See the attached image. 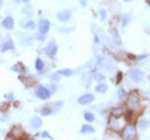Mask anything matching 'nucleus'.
Listing matches in <instances>:
<instances>
[{"label": "nucleus", "mask_w": 150, "mask_h": 140, "mask_svg": "<svg viewBox=\"0 0 150 140\" xmlns=\"http://www.w3.org/2000/svg\"><path fill=\"white\" fill-rule=\"evenodd\" d=\"M140 101H142V98L138 93H130L128 95V99H126V109L135 113V110L140 108Z\"/></svg>", "instance_id": "obj_1"}, {"label": "nucleus", "mask_w": 150, "mask_h": 140, "mask_svg": "<svg viewBox=\"0 0 150 140\" xmlns=\"http://www.w3.org/2000/svg\"><path fill=\"white\" fill-rule=\"evenodd\" d=\"M25 65L24 64H23V63H20V62H19V63H16L15 65H13V66H11V70H13V71H16V73H25Z\"/></svg>", "instance_id": "obj_15"}, {"label": "nucleus", "mask_w": 150, "mask_h": 140, "mask_svg": "<svg viewBox=\"0 0 150 140\" xmlns=\"http://www.w3.org/2000/svg\"><path fill=\"white\" fill-rule=\"evenodd\" d=\"M44 66H45V63L43 62V59L36 58L35 59V69H36V71H41V70L44 69Z\"/></svg>", "instance_id": "obj_17"}, {"label": "nucleus", "mask_w": 150, "mask_h": 140, "mask_svg": "<svg viewBox=\"0 0 150 140\" xmlns=\"http://www.w3.org/2000/svg\"><path fill=\"white\" fill-rule=\"evenodd\" d=\"M121 80H123V74H121V73H118V75H116V83H120Z\"/></svg>", "instance_id": "obj_32"}, {"label": "nucleus", "mask_w": 150, "mask_h": 140, "mask_svg": "<svg viewBox=\"0 0 150 140\" xmlns=\"http://www.w3.org/2000/svg\"><path fill=\"white\" fill-rule=\"evenodd\" d=\"M43 125V119H40L39 116H34L33 119H30V127L33 129H39Z\"/></svg>", "instance_id": "obj_14"}, {"label": "nucleus", "mask_w": 150, "mask_h": 140, "mask_svg": "<svg viewBox=\"0 0 150 140\" xmlns=\"http://www.w3.org/2000/svg\"><path fill=\"white\" fill-rule=\"evenodd\" d=\"M14 49H15V45H14L13 40H10V39L5 40L1 45H0V50H1V53H5V51H10V50H14Z\"/></svg>", "instance_id": "obj_10"}, {"label": "nucleus", "mask_w": 150, "mask_h": 140, "mask_svg": "<svg viewBox=\"0 0 150 140\" xmlns=\"http://www.w3.org/2000/svg\"><path fill=\"white\" fill-rule=\"evenodd\" d=\"M56 74H58V75H64V76H71L73 71L70 69H63V70H58Z\"/></svg>", "instance_id": "obj_20"}, {"label": "nucleus", "mask_w": 150, "mask_h": 140, "mask_svg": "<svg viewBox=\"0 0 150 140\" xmlns=\"http://www.w3.org/2000/svg\"><path fill=\"white\" fill-rule=\"evenodd\" d=\"M94 132H95V129H94L91 125H83L81 130H80L81 134H89V133H94Z\"/></svg>", "instance_id": "obj_18"}, {"label": "nucleus", "mask_w": 150, "mask_h": 140, "mask_svg": "<svg viewBox=\"0 0 150 140\" xmlns=\"http://www.w3.org/2000/svg\"><path fill=\"white\" fill-rule=\"evenodd\" d=\"M112 38H114V41L118 45H121V40H120V36L118 34V31H114V34H112Z\"/></svg>", "instance_id": "obj_27"}, {"label": "nucleus", "mask_w": 150, "mask_h": 140, "mask_svg": "<svg viewBox=\"0 0 150 140\" xmlns=\"http://www.w3.org/2000/svg\"><path fill=\"white\" fill-rule=\"evenodd\" d=\"M125 96H126V91L124 88H120V89L118 90V98L119 99H125Z\"/></svg>", "instance_id": "obj_26"}, {"label": "nucleus", "mask_w": 150, "mask_h": 140, "mask_svg": "<svg viewBox=\"0 0 150 140\" xmlns=\"http://www.w3.org/2000/svg\"><path fill=\"white\" fill-rule=\"evenodd\" d=\"M94 99H95V96L93 94H84L78 99V103L80 105H88V104H90V103H93Z\"/></svg>", "instance_id": "obj_9"}, {"label": "nucleus", "mask_w": 150, "mask_h": 140, "mask_svg": "<svg viewBox=\"0 0 150 140\" xmlns=\"http://www.w3.org/2000/svg\"><path fill=\"white\" fill-rule=\"evenodd\" d=\"M80 4H81V6H85L86 5V0H80Z\"/></svg>", "instance_id": "obj_37"}, {"label": "nucleus", "mask_w": 150, "mask_h": 140, "mask_svg": "<svg viewBox=\"0 0 150 140\" xmlns=\"http://www.w3.org/2000/svg\"><path fill=\"white\" fill-rule=\"evenodd\" d=\"M70 18H71V11L70 10H62V11H58V14H56V19L62 23L70 20Z\"/></svg>", "instance_id": "obj_8"}, {"label": "nucleus", "mask_w": 150, "mask_h": 140, "mask_svg": "<svg viewBox=\"0 0 150 140\" xmlns=\"http://www.w3.org/2000/svg\"><path fill=\"white\" fill-rule=\"evenodd\" d=\"M126 113V106H118V108L112 109V115H116V116H121Z\"/></svg>", "instance_id": "obj_16"}, {"label": "nucleus", "mask_w": 150, "mask_h": 140, "mask_svg": "<svg viewBox=\"0 0 150 140\" xmlns=\"http://www.w3.org/2000/svg\"><path fill=\"white\" fill-rule=\"evenodd\" d=\"M130 23V14H124L123 15V20H121V26L125 28Z\"/></svg>", "instance_id": "obj_24"}, {"label": "nucleus", "mask_w": 150, "mask_h": 140, "mask_svg": "<svg viewBox=\"0 0 150 140\" xmlns=\"http://www.w3.org/2000/svg\"><path fill=\"white\" fill-rule=\"evenodd\" d=\"M35 95L41 100H48L49 98L51 96V91L48 89V86H43L39 85L35 89Z\"/></svg>", "instance_id": "obj_4"}, {"label": "nucleus", "mask_w": 150, "mask_h": 140, "mask_svg": "<svg viewBox=\"0 0 150 140\" xmlns=\"http://www.w3.org/2000/svg\"><path fill=\"white\" fill-rule=\"evenodd\" d=\"M129 78L134 83H142L144 80V73L139 69H130L129 70Z\"/></svg>", "instance_id": "obj_6"}, {"label": "nucleus", "mask_w": 150, "mask_h": 140, "mask_svg": "<svg viewBox=\"0 0 150 140\" xmlns=\"http://www.w3.org/2000/svg\"><path fill=\"white\" fill-rule=\"evenodd\" d=\"M125 127V120L121 119L120 116H116V115H111L110 119H109V128L115 130V132H120L123 130V128Z\"/></svg>", "instance_id": "obj_2"}, {"label": "nucleus", "mask_w": 150, "mask_h": 140, "mask_svg": "<svg viewBox=\"0 0 150 140\" xmlns=\"http://www.w3.org/2000/svg\"><path fill=\"white\" fill-rule=\"evenodd\" d=\"M148 3H149V4H150V0H148Z\"/></svg>", "instance_id": "obj_43"}, {"label": "nucleus", "mask_w": 150, "mask_h": 140, "mask_svg": "<svg viewBox=\"0 0 150 140\" xmlns=\"http://www.w3.org/2000/svg\"><path fill=\"white\" fill-rule=\"evenodd\" d=\"M5 98H10L9 100H13V99H14V95H13V94H6V95H5Z\"/></svg>", "instance_id": "obj_35"}, {"label": "nucleus", "mask_w": 150, "mask_h": 140, "mask_svg": "<svg viewBox=\"0 0 150 140\" xmlns=\"http://www.w3.org/2000/svg\"><path fill=\"white\" fill-rule=\"evenodd\" d=\"M51 113H53V109H51L50 106H46V108H43V110H41V115H43V116L50 115Z\"/></svg>", "instance_id": "obj_25"}, {"label": "nucleus", "mask_w": 150, "mask_h": 140, "mask_svg": "<svg viewBox=\"0 0 150 140\" xmlns=\"http://www.w3.org/2000/svg\"><path fill=\"white\" fill-rule=\"evenodd\" d=\"M3 5H4V0H0V9L3 8Z\"/></svg>", "instance_id": "obj_39"}, {"label": "nucleus", "mask_w": 150, "mask_h": 140, "mask_svg": "<svg viewBox=\"0 0 150 140\" xmlns=\"http://www.w3.org/2000/svg\"><path fill=\"white\" fill-rule=\"evenodd\" d=\"M45 53L49 55V57H55L56 53H58V45L55 43H50L45 46Z\"/></svg>", "instance_id": "obj_11"}, {"label": "nucleus", "mask_w": 150, "mask_h": 140, "mask_svg": "<svg viewBox=\"0 0 150 140\" xmlns=\"http://www.w3.org/2000/svg\"><path fill=\"white\" fill-rule=\"evenodd\" d=\"M1 26L4 28V29H6V30H13L14 29V19H13V16L4 18V20L1 21Z\"/></svg>", "instance_id": "obj_12"}, {"label": "nucleus", "mask_w": 150, "mask_h": 140, "mask_svg": "<svg viewBox=\"0 0 150 140\" xmlns=\"http://www.w3.org/2000/svg\"><path fill=\"white\" fill-rule=\"evenodd\" d=\"M124 1H133V0H124Z\"/></svg>", "instance_id": "obj_42"}, {"label": "nucleus", "mask_w": 150, "mask_h": 140, "mask_svg": "<svg viewBox=\"0 0 150 140\" xmlns=\"http://www.w3.org/2000/svg\"><path fill=\"white\" fill-rule=\"evenodd\" d=\"M38 28H39V33H43V34H48L50 30V21L48 19H41L38 24Z\"/></svg>", "instance_id": "obj_7"}, {"label": "nucleus", "mask_w": 150, "mask_h": 140, "mask_svg": "<svg viewBox=\"0 0 150 140\" xmlns=\"http://www.w3.org/2000/svg\"><path fill=\"white\" fill-rule=\"evenodd\" d=\"M144 58H146V55H140V57L137 58V60H143Z\"/></svg>", "instance_id": "obj_36"}, {"label": "nucleus", "mask_w": 150, "mask_h": 140, "mask_svg": "<svg viewBox=\"0 0 150 140\" xmlns=\"http://www.w3.org/2000/svg\"><path fill=\"white\" fill-rule=\"evenodd\" d=\"M45 35H46V34L39 33V34H36V35H35V39H38L39 41H44V40H45Z\"/></svg>", "instance_id": "obj_28"}, {"label": "nucleus", "mask_w": 150, "mask_h": 140, "mask_svg": "<svg viewBox=\"0 0 150 140\" xmlns=\"http://www.w3.org/2000/svg\"><path fill=\"white\" fill-rule=\"evenodd\" d=\"M149 125H150V120L149 119H142L140 120V123H139V128L142 130H145Z\"/></svg>", "instance_id": "obj_21"}, {"label": "nucleus", "mask_w": 150, "mask_h": 140, "mask_svg": "<svg viewBox=\"0 0 150 140\" xmlns=\"http://www.w3.org/2000/svg\"><path fill=\"white\" fill-rule=\"evenodd\" d=\"M6 138L8 139H11V138H14V139H23V138H26V134L21 128L13 127L10 132L6 134Z\"/></svg>", "instance_id": "obj_5"}, {"label": "nucleus", "mask_w": 150, "mask_h": 140, "mask_svg": "<svg viewBox=\"0 0 150 140\" xmlns=\"http://www.w3.org/2000/svg\"><path fill=\"white\" fill-rule=\"evenodd\" d=\"M23 3H25V4H29V3H30V0H23Z\"/></svg>", "instance_id": "obj_40"}, {"label": "nucleus", "mask_w": 150, "mask_h": 140, "mask_svg": "<svg viewBox=\"0 0 150 140\" xmlns=\"http://www.w3.org/2000/svg\"><path fill=\"white\" fill-rule=\"evenodd\" d=\"M94 41H95V43H99V39H98V36H96V35L94 36Z\"/></svg>", "instance_id": "obj_38"}, {"label": "nucleus", "mask_w": 150, "mask_h": 140, "mask_svg": "<svg viewBox=\"0 0 150 140\" xmlns=\"http://www.w3.org/2000/svg\"><path fill=\"white\" fill-rule=\"evenodd\" d=\"M15 3H23V0H14Z\"/></svg>", "instance_id": "obj_41"}, {"label": "nucleus", "mask_w": 150, "mask_h": 140, "mask_svg": "<svg viewBox=\"0 0 150 140\" xmlns=\"http://www.w3.org/2000/svg\"><path fill=\"white\" fill-rule=\"evenodd\" d=\"M121 135H123L124 139H134L137 136V127H135V124H128L125 125L121 130Z\"/></svg>", "instance_id": "obj_3"}, {"label": "nucleus", "mask_w": 150, "mask_h": 140, "mask_svg": "<svg viewBox=\"0 0 150 140\" xmlns=\"http://www.w3.org/2000/svg\"><path fill=\"white\" fill-rule=\"evenodd\" d=\"M126 57H128L130 60H135V59H137V57H135V55H131V54H128Z\"/></svg>", "instance_id": "obj_34"}, {"label": "nucleus", "mask_w": 150, "mask_h": 140, "mask_svg": "<svg viewBox=\"0 0 150 140\" xmlns=\"http://www.w3.org/2000/svg\"><path fill=\"white\" fill-rule=\"evenodd\" d=\"M1 121H6V120H9V115L8 114H3L1 115V119H0Z\"/></svg>", "instance_id": "obj_33"}, {"label": "nucleus", "mask_w": 150, "mask_h": 140, "mask_svg": "<svg viewBox=\"0 0 150 140\" xmlns=\"http://www.w3.org/2000/svg\"><path fill=\"white\" fill-rule=\"evenodd\" d=\"M84 119L89 121V123H91V121L95 120V116H94V114L90 113V111H85V113H84Z\"/></svg>", "instance_id": "obj_23"}, {"label": "nucleus", "mask_w": 150, "mask_h": 140, "mask_svg": "<svg viewBox=\"0 0 150 140\" xmlns=\"http://www.w3.org/2000/svg\"><path fill=\"white\" fill-rule=\"evenodd\" d=\"M23 28H24V29H28V30H34L35 29V23L29 20V21H26V23L23 24Z\"/></svg>", "instance_id": "obj_22"}, {"label": "nucleus", "mask_w": 150, "mask_h": 140, "mask_svg": "<svg viewBox=\"0 0 150 140\" xmlns=\"http://www.w3.org/2000/svg\"><path fill=\"white\" fill-rule=\"evenodd\" d=\"M94 79H95L96 81H103V80H104V76H103L101 74H95V76H94Z\"/></svg>", "instance_id": "obj_30"}, {"label": "nucleus", "mask_w": 150, "mask_h": 140, "mask_svg": "<svg viewBox=\"0 0 150 140\" xmlns=\"http://www.w3.org/2000/svg\"><path fill=\"white\" fill-rule=\"evenodd\" d=\"M41 136H43V138H48V139H53V138H51V135L48 132H43V133H41Z\"/></svg>", "instance_id": "obj_31"}, {"label": "nucleus", "mask_w": 150, "mask_h": 140, "mask_svg": "<svg viewBox=\"0 0 150 140\" xmlns=\"http://www.w3.org/2000/svg\"><path fill=\"white\" fill-rule=\"evenodd\" d=\"M19 80H20L21 83H24V85L28 86V88H30V86H33V85H35V83H36V79L31 78V76L25 78V76L20 75V76H19Z\"/></svg>", "instance_id": "obj_13"}, {"label": "nucleus", "mask_w": 150, "mask_h": 140, "mask_svg": "<svg viewBox=\"0 0 150 140\" xmlns=\"http://www.w3.org/2000/svg\"><path fill=\"white\" fill-rule=\"evenodd\" d=\"M105 19H106V10L105 9H101L100 10V20L104 21Z\"/></svg>", "instance_id": "obj_29"}, {"label": "nucleus", "mask_w": 150, "mask_h": 140, "mask_svg": "<svg viewBox=\"0 0 150 140\" xmlns=\"http://www.w3.org/2000/svg\"><path fill=\"white\" fill-rule=\"evenodd\" d=\"M108 90V85L106 84H99V85L95 86V91L100 93V94H104V93H106Z\"/></svg>", "instance_id": "obj_19"}]
</instances>
